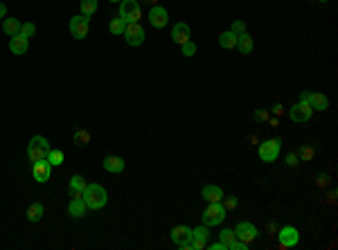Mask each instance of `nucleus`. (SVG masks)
<instances>
[{
  "label": "nucleus",
  "mask_w": 338,
  "mask_h": 250,
  "mask_svg": "<svg viewBox=\"0 0 338 250\" xmlns=\"http://www.w3.org/2000/svg\"><path fill=\"white\" fill-rule=\"evenodd\" d=\"M81 198L86 201L88 210H102L108 203L106 189H104L102 185H97V183H86V187H83V191H81Z\"/></svg>",
  "instance_id": "nucleus-1"
},
{
  "label": "nucleus",
  "mask_w": 338,
  "mask_h": 250,
  "mask_svg": "<svg viewBox=\"0 0 338 250\" xmlns=\"http://www.w3.org/2000/svg\"><path fill=\"white\" fill-rule=\"evenodd\" d=\"M50 142L48 137L43 135H34L30 140V144H27V158H30L32 162H39V160H45L48 158V151H50Z\"/></svg>",
  "instance_id": "nucleus-2"
},
{
  "label": "nucleus",
  "mask_w": 338,
  "mask_h": 250,
  "mask_svg": "<svg viewBox=\"0 0 338 250\" xmlns=\"http://www.w3.org/2000/svg\"><path fill=\"white\" fill-rule=\"evenodd\" d=\"M118 16L124 23H137L142 18V9H140V2L137 0H120V11Z\"/></svg>",
  "instance_id": "nucleus-3"
},
{
  "label": "nucleus",
  "mask_w": 338,
  "mask_h": 250,
  "mask_svg": "<svg viewBox=\"0 0 338 250\" xmlns=\"http://www.w3.org/2000/svg\"><path fill=\"white\" fill-rule=\"evenodd\" d=\"M225 214H228V212H225V207L221 205V203H207V207L203 210V223L210 228L221 226L225 221Z\"/></svg>",
  "instance_id": "nucleus-4"
},
{
  "label": "nucleus",
  "mask_w": 338,
  "mask_h": 250,
  "mask_svg": "<svg viewBox=\"0 0 338 250\" xmlns=\"http://www.w3.org/2000/svg\"><path fill=\"white\" fill-rule=\"evenodd\" d=\"M279 147H282V140L279 137H273V140H266V142H262L260 144V160L262 162H275L277 160V156H279Z\"/></svg>",
  "instance_id": "nucleus-5"
},
{
  "label": "nucleus",
  "mask_w": 338,
  "mask_h": 250,
  "mask_svg": "<svg viewBox=\"0 0 338 250\" xmlns=\"http://www.w3.org/2000/svg\"><path fill=\"white\" fill-rule=\"evenodd\" d=\"M68 27H70V34H72V39H77V41H83L86 36H88V32H90V18H86V16H72L70 18V23H68Z\"/></svg>",
  "instance_id": "nucleus-6"
},
{
  "label": "nucleus",
  "mask_w": 338,
  "mask_h": 250,
  "mask_svg": "<svg viewBox=\"0 0 338 250\" xmlns=\"http://www.w3.org/2000/svg\"><path fill=\"white\" fill-rule=\"evenodd\" d=\"M311 115H314V108L309 106V104H304V102H298V104H293V106L289 108V118H291V122H295V124L309 122Z\"/></svg>",
  "instance_id": "nucleus-7"
},
{
  "label": "nucleus",
  "mask_w": 338,
  "mask_h": 250,
  "mask_svg": "<svg viewBox=\"0 0 338 250\" xmlns=\"http://www.w3.org/2000/svg\"><path fill=\"white\" fill-rule=\"evenodd\" d=\"M172 241L181 250H192V228H187V226L172 228Z\"/></svg>",
  "instance_id": "nucleus-8"
},
{
  "label": "nucleus",
  "mask_w": 338,
  "mask_h": 250,
  "mask_svg": "<svg viewBox=\"0 0 338 250\" xmlns=\"http://www.w3.org/2000/svg\"><path fill=\"white\" fill-rule=\"evenodd\" d=\"M124 39H127L129 45H133V48H137V45L144 43V30L140 23H127V27H124Z\"/></svg>",
  "instance_id": "nucleus-9"
},
{
  "label": "nucleus",
  "mask_w": 338,
  "mask_h": 250,
  "mask_svg": "<svg viewBox=\"0 0 338 250\" xmlns=\"http://www.w3.org/2000/svg\"><path fill=\"white\" fill-rule=\"evenodd\" d=\"M257 235H260V232H257V228L253 226L250 221H241V223H237V228H235V237L239 241H244V244H248V246L257 239Z\"/></svg>",
  "instance_id": "nucleus-10"
},
{
  "label": "nucleus",
  "mask_w": 338,
  "mask_h": 250,
  "mask_svg": "<svg viewBox=\"0 0 338 250\" xmlns=\"http://www.w3.org/2000/svg\"><path fill=\"white\" fill-rule=\"evenodd\" d=\"M277 239H279V248H293V246L300 244V232L293 226H284L279 228Z\"/></svg>",
  "instance_id": "nucleus-11"
},
{
  "label": "nucleus",
  "mask_w": 338,
  "mask_h": 250,
  "mask_svg": "<svg viewBox=\"0 0 338 250\" xmlns=\"http://www.w3.org/2000/svg\"><path fill=\"white\" fill-rule=\"evenodd\" d=\"M149 25L151 27H156V30H162L167 23H169V14H167V9L165 7H160V5H153L151 9H149Z\"/></svg>",
  "instance_id": "nucleus-12"
},
{
  "label": "nucleus",
  "mask_w": 338,
  "mask_h": 250,
  "mask_svg": "<svg viewBox=\"0 0 338 250\" xmlns=\"http://www.w3.org/2000/svg\"><path fill=\"white\" fill-rule=\"evenodd\" d=\"M207 239H210V226H199L192 230V250H203L207 246Z\"/></svg>",
  "instance_id": "nucleus-13"
},
{
  "label": "nucleus",
  "mask_w": 338,
  "mask_h": 250,
  "mask_svg": "<svg viewBox=\"0 0 338 250\" xmlns=\"http://www.w3.org/2000/svg\"><path fill=\"white\" fill-rule=\"evenodd\" d=\"M32 176H34L36 183H48L50 176H52V165L48 160L32 162Z\"/></svg>",
  "instance_id": "nucleus-14"
},
{
  "label": "nucleus",
  "mask_w": 338,
  "mask_h": 250,
  "mask_svg": "<svg viewBox=\"0 0 338 250\" xmlns=\"http://www.w3.org/2000/svg\"><path fill=\"white\" fill-rule=\"evenodd\" d=\"M201 198L205 203H221V198H223V189H221L219 185L207 183V185H203V189H201Z\"/></svg>",
  "instance_id": "nucleus-15"
},
{
  "label": "nucleus",
  "mask_w": 338,
  "mask_h": 250,
  "mask_svg": "<svg viewBox=\"0 0 338 250\" xmlns=\"http://www.w3.org/2000/svg\"><path fill=\"white\" fill-rule=\"evenodd\" d=\"M172 41L176 45H183L190 41V25L187 23H176L172 27Z\"/></svg>",
  "instance_id": "nucleus-16"
},
{
  "label": "nucleus",
  "mask_w": 338,
  "mask_h": 250,
  "mask_svg": "<svg viewBox=\"0 0 338 250\" xmlns=\"http://www.w3.org/2000/svg\"><path fill=\"white\" fill-rule=\"evenodd\" d=\"M86 212H88V205H86V201H83L81 196L72 198V201L68 203V214L72 216V219H83V216H86Z\"/></svg>",
  "instance_id": "nucleus-17"
},
{
  "label": "nucleus",
  "mask_w": 338,
  "mask_h": 250,
  "mask_svg": "<svg viewBox=\"0 0 338 250\" xmlns=\"http://www.w3.org/2000/svg\"><path fill=\"white\" fill-rule=\"evenodd\" d=\"M27 48H30V41L25 39V36H20V34L9 36V52H11V54L20 57V54L27 52Z\"/></svg>",
  "instance_id": "nucleus-18"
},
{
  "label": "nucleus",
  "mask_w": 338,
  "mask_h": 250,
  "mask_svg": "<svg viewBox=\"0 0 338 250\" xmlns=\"http://www.w3.org/2000/svg\"><path fill=\"white\" fill-rule=\"evenodd\" d=\"M124 167H127V162H124L120 156H106L104 158V169H106L108 174H122Z\"/></svg>",
  "instance_id": "nucleus-19"
},
{
  "label": "nucleus",
  "mask_w": 338,
  "mask_h": 250,
  "mask_svg": "<svg viewBox=\"0 0 338 250\" xmlns=\"http://www.w3.org/2000/svg\"><path fill=\"white\" fill-rule=\"evenodd\" d=\"M309 106L314 108V113H323L329 108V99L323 93H311L309 95Z\"/></svg>",
  "instance_id": "nucleus-20"
},
{
  "label": "nucleus",
  "mask_w": 338,
  "mask_h": 250,
  "mask_svg": "<svg viewBox=\"0 0 338 250\" xmlns=\"http://www.w3.org/2000/svg\"><path fill=\"white\" fill-rule=\"evenodd\" d=\"M83 187H86V178H83L81 174H74V176L70 178V183H68V189H70V198H79V196H81Z\"/></svg>",
  "instance_id": "nucleus-21"
},
{
  "label": "nucleus",
  "mask_w": 338,
  "mask_h": 250,
  "mask_svg": "<svg viewBox=\"0 0 338 250\" xmlns=\"http://www.w3.org/2000/svg\"><path fill=\"white\" fill-rule=\"evenodd\" d=\"M253 36L248 34V32H244V34H237V48H239L241 54H250L253 52Z\"/></svg>",
  "instance_id": "nucleus-22"
},
{
  "label": "nucleus",
  "mask_w": 338,
  "mask_h": 250,
  "mask_svg": "<svg viewBox=\"0 0 338 250\" xmlns=\"http://www.w3.org/2000/svg\"><path fill=\"white\" fill-rule=\"evenodd\" d=\"M219 45L223 50H235L237 48V34L232 30L221 32V34H219Z\"/></svg>",
  "instance_id": "nucleus-23"
},
{
  "label": "nucleus",
  "mask_w": 338,
  "mask_h": 250,
  "mask_svg": "<svg viewBox=\"0 0 338 250\" xmlns=\"http://www.w3.org/2000/svg\"><path fill=\"white\" fill-rule=\"evenodd\" d=\"M20 20L18 18H5L2 20V30H5V34L7 36H16V34H20Z\"/></svg>",
  "instance_id": "nucleus-24"
},
{
  "label": "nucleus",
  "mask_w": 338,
  "mask_h": 250,
  "mask_svg": "<svg viewBox=\"0 0 338 250\" xmlns=\"http://www.w3.org/2000/svg\"><path fill=\"white\" fill-rule=\"evenodd\" d=\"M45 214V207L41 205V203H32L30 207H27V221H32V223H36V221H41Z\"/></svg>",
  "instance_id": "nucleus-25"
},
{
  "label": "nucleus",
  "mask_w": 338,
  "mask_h": 250,
  "mask_svg": "<svg viewBox=\"0 0 338 250\" xmlns=\"http://www.w3.org/2000/svg\"><path fill=\"white\" fill-rule=\"evenodd\" d=\"M79 7H81V16H86V18H93L99 5H97V0H81V2H79Z\"/></svg>",
  "instance_id": "nucleus-26"
},
{
  "label": "nucleus",
  "mask_w": 338,
  "mask_h": 250,
  "mask_svg": "<svg viewBox=\"0 0 338 250\" xmlns=\"http://www.w3.org/2000/svg\"><path fill=\"white\" fill-rule=\"evenodd\" d=\"M124 27H127V23H124L120 16H113L111 23H108V30H111V34H118V36L124 34Z\"/></svg>",
  "instance_id": "nucleus-27"
},
{
  "label": "nucleus",
  "mask_w": 338,
  "mask_h": 250,
  "mask_svg": "<svg viewBox=\"0 0 338 250\" xmlns=\"http://www.w3.org/2000/svg\"><path fill=\"white\" fill-rule=\"evenodd\" d=\"M72 140H74L77 147H86V144H90V133L86 131V128H77L74 135H72Z\"/></svg>",
  "instance_id": "nucleus-28"
},
{
  "label": "nucleus",
  "mask_w": 338,
  "mask_h": 250,
  "mask_svg": "<svg viewBox=\"0 0 338 250\" xmlns=\"http://www.w3.org/2000/svg\"><path fill=\"white\" fill-rule=\"evenodd\" d=\"M45 160H48L52 167H59V165H64L66 156H64V151H59V149H50V151H48V158H45Z\"/></svg>",
  "instance_id": "nucleus-29"
},
{
  "label": "nucleus",
  "mask_w": 338,
  "mask_h": 250,
  "mask_svg": "<svg viewBox=\"0 0 338 250\" xmlns=\"http://www.w3.org/2000/svg\"><path fill=\"white\" fill-rule=\"evenodd\" d=\"M237 237H235V230H230V228H223V230L219 232V241H223L225 244V250H228V244L230 241H235Z\"/></svg>",
  "instance_id": "nucleus-30"
},
{
  "label": "nucleus",
  "mask_w": 338,
  "mask_h": 250,
  "mask_svg": "<svg viewBox=\"0 0 338 250\" xmlns=\"http://www.w3.org/2000/svg\"><path fill=\"white\" fill-rule=\"evenodd\" d=\"M36 34V25L34 23H23L20 25V36H25V39L30 41V36Z\"/></svg>",
  "instance_id": "nucleus-31"
},
{
  "label": "nucleus",
  "mask_w": 338,
  "mask_h": 250,
  "mask_svg": "<svg viewBox=\"0 0 338 250\" xmlns=\"http://www.w3.org/2000/svg\"><path fill=\"white\" fill-rule=\"evenodd\" d=\"M221 205H223L225 207V212H228V210H235V207L237 205H239V198H237V196H228V198H221Z\"/></svg>",
  "instance_id": "nucleus-32"
},
{
  "label": "nucleus",
  "mask_w": 338,
  "mask_h": 250,
  "mask_svg": "<svg viewBox=\"0 0 338 250\" xmlns=\"http://www.w3.org/2000/svg\"><path fill=\"white\" fill-rule=\"evenodd\" d=\"M181 52L185 54L187 59H190V57H194V54H196V43H192V41H187V43H183V45H181Z\"/></svg>",
  "instance_id": "nucleus-33"
},
{
  "label": "nucleus",
  "mask_w": 338,
  "mask_h": 250,
  "mask_svg": "<svg viewBox=\"0 0 338 250\" xmlns=\"http://www.w3.org/2000/svg\"><path fill=\"white\" fill-rule=\"evenodd\" d=\"M298 156L302 158V162H307V160H311V158H314V149H311V147H302L298 151Z\"/></svg>",
  "instance_id": "nucleus-34"
},
{
  "label": "nucleus",
  "mask_w": 338,
  "mask_h": 250,
  "mask_svg": "<svg viewBox=\"0 0 338 250\" xmlns=\"http://www.w3.org/2000/svg\"><path fill=\"white\" fill-rule=\"evenodd\" d=\"M250 246L248 244H244V241H239V239H235V241H230L228 244V250H248Z\"/></svg>",
  "instance_id": "nucleus-35"
},
{
  "label": "nucleus",
  "mask_w": 338,
  "mask_h": 250,
  "mask_svg": "<svg viewBox=\"0 0 338 250\" xmlns=\"http://www.w3.org/2000/svg\"><path fill=\"white\" fill-rule=\"evenodd\" d=\"M230 30L235 32V34H244V32H246V23H244V20H235Z\"/></svg>",
  "instance_id": "nucleus-36"
},
{
  "label": "nucleus",
  "mask_w": 338,
  "mask_h": 250,
  "mask_svg": "<svg viewBox=\"0 0 338 250\" xmlns=\"http://www.w3.org/2000/svg\"><path fill=\"white\" fill-rule=\"evenodd\" d=\"M269 118H270L269 111H262V108H260V111H255V120H257V122H266Z\"/></svg>",
  "instance_id": "nucleus-37"
},
{
  "label": "nucleus",
  "mask_w": 338,
  "mask_h": 250,
  "mask_svg": "<svg viewBox=\"0 0 338 250\" xmlns=\"http://www.w3.org/2000/svg\"><path fill=\"white\" fill-rule=\"evenodd\" d=\"M286 165L289 167H298L300 162H298V153H289V156H286Z\"/></svg>",
  "instance_id": "nucleus-38"
},
{
  "label": "nucleus",
  "mask_w": 338,
  "mask_h": 250,
  "mask_svg": "<svg viewBox=\"0 0 338 250\" xmlns=\"http://www.w3.org/2000/svg\"><path fill=\"white\" fill-rule=\"evenodd\" d=\"M270 111H273V115H284V106H282V104H275Z\"/></svg>",
  "instance_id": "nucleus-39"
},
{
  "label": "nucleus",
  "mask_w": 338,
  "mask_h": 250,
  "mask_svg": "<svg viewBox=\"0 0 338 250\" xmlns=\"http://www.w3.org/2000/svg\"><path fill=\"white\" fill-rule=\"evenodd\" d=\"M210 250H225L223 241H216V244H210Z\"/></svg>",
  "instance_id": "nucleus-40"
},
{
  "label": "nucleus",
  "mask_w": 338,
  "mask_h": 250,
  "mask_svg": "<svg viewBox=\"0 0 338 250\" xmlns=\"http://www.w3.org/2000/svg\"><path fill=\"white\" fill-rule=\"evenodd\" d=\"M309 90H302V93H300V102H304V104H309Z\"/></svg>",
  "instance_id": "nucleus-41"
},
{
  "label": "nucleus",
  "mask_w": 338,
  "mask_h": 250,
  "mask_svg": "<svg viewBox=\"0 0 338 250\" xmlns=\"http://www.w3.org/2000/svg\"><path fill=\"white\" fill-rule=\"evenodd\" d=\"M7 16V5L5 2H0V18H5Z\"/></svg>",
  "instance_id": "nucleus-42"
},
{
  "label": "nucleus",
  "mask_w": 338,
  "mask_h": 250,
  "mask_svg": "<svg viewBox=\"0 0 338 250\" xmlns=\"http://www.w3.org/2000/svg\"><path fill=\"white\" fill-rule=\"evenodd\" d=\"M318 185H320V187L327 185V176H320V178H318Z\"/></svg>",
  "instance_id": "nucleus-43"
},
{
  "label": "nucleus",
  "mask_w": 338,
  "mask_h": 250,
  "mask_svg": "<svg viewBox=\"0 0 338 250\" xmlns=\"http://www.w3.org/2000/svg\"><path fill=\"white\" fill-rule=\"evenodd\" d=\"M108 2H120V0H108Z\"/></svg>",
  "instance_id": "nucleus-44"
},
{
  "label": "nucleus",
  "mask_w": 338,
  "mask_h": 250,
  "mask_svg": "<svg viewBox=\"0 0 338 250\" xmlns=\"http://www.w3.org/2000/svg\"><path fill=\"white\" fill-rule=\"evenodd\" d=\"M318 2H327V0H318Z\"/></svg>",
  "instance_id": "nucleus-45"
}]
</instances>
